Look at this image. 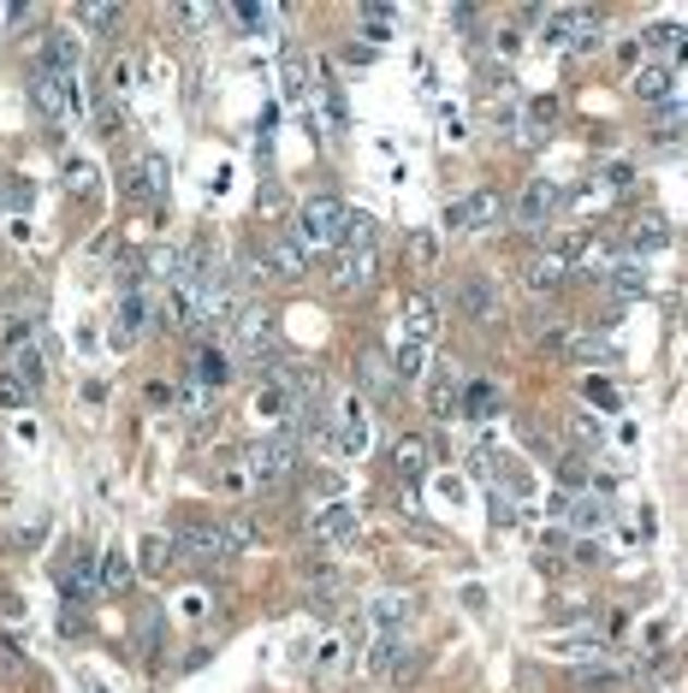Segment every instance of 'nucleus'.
Wrapping results in <instances>:
<instances>
[{"instance_id": "obj_1", "label": "nucleus", "mask_w": 688, "mask_h": 693, "mask_svg": "<svg viewBox=\"0 0 688 693\" xmlns=\"http://www.w3.org/2000/svg\"><path fill=\"white\" fill-rule=\"evenodd\" d=\"M291 238L303 243V250H333V243L345 238V202L339 196H309L303 208H297Z\"/></svg>"}, {"instance_id": "obj_2", "label": "nucleus", "mask_w": 688, "mask_h": 693, "mask_svg": "<svg viewBox=\"0 0 688 693\" xmlns=\"http://www.w3.org/2000/svg\"><path fill=\"white\" fill-rule=\"evenodd\" d=\"M297 445H303L297 433H274V439H255V445H250V457H244V462H250V481H255V486H286L291 474H297V457H303Z\"/></svg>"}, {"instance_id": "obj_3", "label": "nucleus", "mask_w": 688, "mask_h": 693, "mask_svg": "<svg viewBox=\"0 0 688 693\" xmlns=\"http://www.w3.org/2000/svg\"><path fill=\"white\" fill-rule=\"evenodd\" d=\"M558 208H564V190L552 184V179H534V184L517 190V202H510V220H517V231H546Z\"/></svg>"}, {"instance_id": "obj_4", "label": "nucleus", "mask_w": 688, "mask_h": 693, "mask_svg": "<svg viewBox=\"0 0 688 693\" xmlns=\"http://www.w3.org/2000/svg\"><path fill=\"white\" fill-rule=\"evenodd\" d=\"M498 214H505L498 190H469V196H457L451 208H445V231H493Z\"/></svg>"}, {"instance_id": "obj_5", "label": "nucleus", "mask_w": 688, "mask_h": 693, "mask_svg": "<svg viewBox=\"0 0 688 693\" xmlns=\"http://www.w3.org/2000/svg\"><path fill=\"white\" fill-rule=\"evenodd\" d=\"M179 546L196 557V563H232L238 546L226 539V527L220 522H202V515H191V522L179 527Z\"/></svg>"}, {"instance_id": "obj_6", "label": "nucleus", "mask_w": 688, "mask_h": 693, "mask_svg": "<svg viewBox=\"0 0 688 693\" xmlns=\"http://www.w3.org/2000/svg\"><path fill=\"white\" fill-rule=\"evenodd\" d=\"M31 48V65H36V77H60V72H77V36L72 31H43L36 42H24Z\"/></svg>"}, {"instance_id": "obj_7", "label": "nucleus", "mask_w": 688, "mask_h": 693, "mask_svg": "<svg viewBox=\"0 0 688 693\" xmlns=\"http://www.w3.org/2000/svg\"><path fill=\"white\" fill-rule=\"evenodd\" d=\"M564 279H576V267H570V250H564V243H541V250L529 255V273H522V284H529V296L534 291H558Z\"/></svg>"}, {"instance_id": "obj_8", "label": "nucleus", "mask_w": 688, "mask_h": 693, "mask_svg": "<svg viewBox=\"0 0 688 693\" xmlns=\"http://www.w3.org/2000/svg\"><path fill=\"white\" fill-rule=\"evenodd\" d=\"M36 107H43L48 119H60V125H72L77 107H84V95H77V72H60V77H36Z\"/></svg>"}, {"instance_id": "obj_9", "label": "nucleus", "mask_w": 688, "mask_h": 693, "mask_svg": "<svg viewBox=\"0 0 688 693\" xmlns=\"http://www.w3.org/2000/svg\"><path fill=\"white\" fill-rule=\"evenodd\" d=\"M333 445H339L345 457L369 451V410H362L350 391H345V403H333Z\"/></svg>"}, {"instance_id": "obj_10", "label": "nucleus", "mask_w": 688, "mask_h": 693, "mask_svg": "<svg viewBox=\"0 0 688 693\" xmlns=\"http://www.w3.org/2000/svg\"><path fill=\"white\" fill-rule=\"evenodd\" d=\"M374 279H381V250H339V262H333L339 291H369Z\"/></svg>"}, {"instance_id": "obj_11", "label": "nucleus", "mask_w": 688, "mask_h": 693, "mask_svg": "<svg viewBox=\"0 0 688 693\" xmlns=\"http://www.w3.org/2000/svg\"><path fill=\"white\" fill-rule=\"evenodd\" d=\"M309 534H315L321 546L345 551L350 539H357V510H350V504H321V510H315V522H309Z\"/></svg>"}, {"instance_id": "obj_12", "label": "nucleus", "mask_w": 688, "mask_h": 693, "mask_svg": "<svg viewBox=\"0 0 688 693\" xmlns=\"http://www.w3.org/2000/svg\"><path fill=\"white\" fill-rule=\"evenodd\" d=\"M457 308H463V320L498 315V284L487 273H463V279H457Z\"/></svg>"}, {"instance_id": "obj_13", "label": "nucleus", "mask_w": 688, "mask_h": 693, "mask_svg": "<svg viewBox=\"0 0 688 693\" xmlns=\"http://www.w3.org/2000/svg\"><path fill=\"white\" fill-rule=\"evenodd\" d=\"M434 332H439V303L427 291H410L403 296V338L410 344H434Z\"/></svg>"}, {"instance_id": "obj_14", "label": "nucleus", "mask_w": 688, "mask_h": 693, "mask_svg": "<svg viewBox=\"0 0 688 693\" xmlns=\"http://www.w3.org/2000/svg\"><path fill=\"white\" fill-rule=\"evenodd\" d=\"M267 267H274V279H303V273H309V250L286 231V238L267 243Z\"/></svg>"}, {"instance_id": "obj_15", "label": "nucleus", "mask_w": 688, "mask_h": 693, "mask_svg": "<svg viewBox=\"0 0 688 693\" xmlns=\"http://www.w3.org/2000/svg\"><path fill=\"white\" fill-rule=\"evenodd\" d=\"M315 101H321V131H345L350 107H345V89H339V77H333V72L315 77Z\"/></svg>"}, {"instance_id": "obj_16", "label": "nucleus", "mask_w": 688, "mask_h": 693, "mask_svg": "<svg viewBox=\"0 0 688 693\" xmlns=\"http://www.w3.org/2000/svg\"><path fill=\"white\" fill-rule=\"evenodd\" d=\"M393 469L403 486H415L427 474V439H415V433H403V439L393 445Z\"/></svg>"}, {"instance_id": "obj_17", "label": "nucleus", "mask_w": 688, "mask_h": 693, "mask_svg": "<svg viewBox=\"0 0 688 693\" xmlns=\"http://www.w3.org/2000/svg\"><path fill=\"white\" fill-rule=\"evenodd\" d=\"M137 569L148 581H160L172 569V534H143L137 539Z\"/></svg>"}, {"instance_id": "obj_18", "label": "nucleus", "mask_w": 688, "mask_h": 693, "mask_svg": "<svg viewBox=\"0 0 688 693\" xmlns=\"http://www.w3.org/2000/svg\"><path fill=\"white\" fill-rule=\"evenodd\" d=\"M576 24H582V7H552L546 12V31H541V48H570L576 42Z\"/></svg>"}, {"instance_id": "obj_19", "label": "nucleus", "mask_w": 688, "mask_h": 693, "mask_svg": "<svg viewBox=\"0 0 688 693\" xmlns=\"http://www.w3.org/2000/svg\"><path fill=\"white\" fill-rule=\"evenodd\" d=\"M369 622L381 634H398L403 622H410V599H403V593H381V599L369 605Z\"/></svg>"}, {"instance_id": "obj_20", "label": "nucleus", "mask_w": 688, "mask_h": 693, "mask_svg": "<svg viewBox=\"0 0 688 693\" xmlns=\"http://www.w3.org/2000/svg\"><path fill=\"white\" fill-rule=\"evenodd\" d=\"M605 284H612L617 303H636V296H647V267L641 262H617L612 273H605Z\"/></svg>"}, {"instance_id": "obj_21", "label": "nucleus", "mask_w": 688, "mask_h": 693, "mask_svg": "<svg viewBox=\"0 0 688 693\" xmlns=\"http://www.w3.org/2000/svg\"><path fill=\"white\" fill-rule=\"evenodd\" d=\"M422 374H427V344H410V338H398V350H393V379H398V386H415Z\"/></svg>"}, {"instance_id": "obj_22", "label": "nucleus", "mask_w": 688, "mask_h": 693, "mask_svg": "<svg viewBox=\"0 0 688 693\" xmlns=\"http://www.w3.org/2000/svg\"><path fill=\"white\" fill-rule=\"evenodd\" d=\"M457 386H463V368H457V362H434V368H427V403H434V410H445V403L457 398Z\"/></svg>"}, {"instance_id": "obj_23", "label": "nucleus", "mask_w": 688, "mask_h": 693, "mask_svg": "<svg viewBox=\"0 0 688 693\" xmlns=\"http://www.w3.org/2000/svg\"><path fill=\"white\" fill-rule=\"evenodd\" d=\"M357 368H362V386H369V398H381V403H386V398L398 391V379H393V368H386L381 350H369V356H362Z\"/></svg>"}, {"instance_id": "obj_24", "label": "nucleus", "mask_w": 688, "mask_h": 693, "mask_svg": "<svg viewBox=\"0 0 688 693\" xmlns=\"http://www.w3.org/2000/svg\"><path fill=\"white\" fill-rule=\"evenodd\" d=\"M12 379H24V386H43V379H48V362H43V350H36V344H24V350H12Z\"/></svg>"}, {"instance_id": "obj_25", "label": "nucleus", "mask_w": 688, "mask_h": 693, "mask_svg": "<svg viewBox=\"0 0 688 693\" xmlns=\"http://www.w3.org/2000/svg\"><path fill=\"white\" fill-rule=\"evenodd\" d=\"M636 95H641V101H665V95H671V65H641V72H636Z\"/></svg>"}, {"instance_id": "obj_26", "label": "nucleus", "mask_w": 688, "mask_h": 693, "mask_svg": "<svg viewBox=\"0 0 688 693\" xmlns=\"http://www.w3.org/2000/svg\"><path fill=\"white\" fill-rule=\"evenodd\" d=\"M570 527H576V534H600V527H605V504H600V498H570Z\"/></svg>"}, {"instance_id": "obj_27", "label": "nucleus", "mask_w": 688, "mask_h": 693, "mask_svg": "<svg viewBox=\"0 0 688 693\" xmlns=\"http://www.w3.org/2000/svg\"><path fill=\"white\" fill-rule=\"evenodd\" d=\"M564 356H570V362H617V350L612 344H605V338H564Z\"/></svg>"}, {"instance_id": "obj_28", "label": "nucleus", "mask_w": 688, "mask_h": 693, "mask_svg": "<svg viewBox=\"0 0 688 693\" xmlns=\"http://www.w3.org/2000/svg\"><path fill=\"white\" fill-rule=\"evenodd\" d=\"M463 410H469V421H493L498 415V386H481L475 379V386L463 391Z\"/></svg>"}, {"instance_id": "obj_29", "label": "nucleus", "mask_w": 688, "mask_h": 693, "mask_svg": "<svg viewBox=\"0 0 688 693\" xmlns=\"http://www.w3.org/2000/svg\"><path fill=\"white\" fill-rule=\"evenodd\" d=\"M403 658H410V652H403V641H398V634H381V641H374V658H369V670H398V664Z\"/></svg>"}, {"instance_id": "obj_30", "label": "nucleus", "mask_w": 688, "mask_h": 693, "mask_svg": "<svg viewBox=\"0 0 688 693\" xmlns=\"http://www.w3.org/2000/svg\"><path fill=\"white\" fill-rule=\"evenodd\" d=\"M647 42L665 53V60H688V31H677V24H659V31L647 36Z\"/></svg>"}, {"instance_id": "obj_31", "label": "nucleus", "mask_w": 688, "mask_h": 693, "mask_svg": "<svg viewBox=\"0 0 688 693\" xmlns=\"http://www.w3.org/2000/svg\"><path fill=\"white\" fill-rule=\"evenodd\" d=\"M600 36H605V12L588 7L582 24H576V42H570V48H576V53H593V48H600Z\"/></svg>"}, {"instance_id": "obj_32", "label": "nucleus", "mask_w": 688, "mask_h": 693, "mask_svg": "<svg viewBox=\"0 0 688 693\" xmlns=\"http://www.w3.org/2000/svg\"><path fill=\"white\" fill-rule=\"evenodd\" d=\"M96 581H101V587H107V593H119V587H131V569H125V557H119V551H107V557H101V563H96Z\"/></svg>"}, {"instance_id": "obj_33", "label": "nucleus", "mask_w": 688, "mask_h": 693, "mask_svg": "<svg viewBox=\"0 0 688 693\" xmlns=\"http://www.w3.org/2000/svg\"><path fill=\"white\" fill-rule=\"evenodd\" d=\"M191 379H202V386H214V391H220L232 374H226V356H220V350H202V356H196V374H191Z\"/></svg>"}, {"instance_id": "obj_34", "label": "nucleus", "mask_w": 688, "mask_h": 693, "mask_svg": "<svg viewBox=\"0 0 688 693\" xmlns=\"http://www.w3.org/2000/svg\"><path fill=\"white\" fill-rule=\"evenodd\" d=\"M665 243H671V226L659 220V214H647V220L636 226V250H647V255H653V250H665Z\"/></svg>"}, {"instance_id": "obj_35", "label": "nucleus", "mask_w": 688, "mask_h": 693, "mask_svg": "<svg viewBox=\"0 0 688 693\" xmlns=\"http://www.w3.org/2000/svg\"><path fill=\"white\" fill-rule=\"evenodd\" d=\"M77 24H89V31H119V7L113 0H89V7H77Z\"/></svg>"}, {"instance_id": "obj_36", "label": "nucleus", "mask_w": 688, "mask_h": 693, "mask_svg": "<svg viewBox=\"0 0 688 693\" xmlns=\"http://www.w3.org/2000/svg\"><path fill=\"white\" fill-rule=\"evenodd\" d=\"M137 190H143V196H160V190H167V160H160V155H148L137 167Z\"/></svg>"}, {"instance_id": "obj_37", "label": "nucleus", "mask_w": 688, "mask_h": 693, "mask_svg": "<svg viewBox=\"0 0 688 693\" xmlns=\"http://www.w3.org/2000/svg\"><path fill=\"white\" fill-rule=\"evenodd\" d=\"M232 19L244 24V31H274V24H279V7H232Z\"/></svg>"}, {"instance_id": "obj_38", "label": "nucleus", "mask_w": 688, "mask_h": 693, "mask_svg": "<svg viewBox=\"0 0 688 693\" xmlns=\"http://www.w3.org/2000/svg\"><path fill=\"white\" fill-rule=\"evenodd\" d=\"M143 320H148V303L143 296H125V303H119V338H131Z\"/></svg>"}, {"instance_id": "obj_39", "label": "nucleus", "mask_w": 688, "mask_h": 693, "mask_svg": "<svg viewBox=\"0 0 688 693\" xmlns=\"http://www.w3.org/2000/svg\"><path fill=\"white\" fill-rule=\"evenodd\" d=\"M184 410H191V415H208V410H214V386H202V379H184Z\"/></svg>"}, {"instance_id": "obj_40", "label": "nucleus", "mask_w": 688, "mask_h": 693, "mask_svg": "<svg viewBox=\"0 0 688 693\" xmlns=\"http://www.w3.org/2000/svg\"><path fill=\"white\" fill-rule=\"evenodd\" d=\"M31 202H36V190L24 184V179H12L7 190H0V208H12V214H24V208H31Z\"/></svg>"}, {"instance_id": "obj_41", "label": "nucleus", "mask_w": 688, "mask_h": 693, "mask_svg": "<svg viewBox=\"0 0 688 693\" xmlns=\"http://www.w3.org/2000/svg\"><path fill=\"white\" fill-rule=\"evenodd\" d=\"M96 119H101L107 137H113V131L125 125V113H119V95H96Z\"/></svg>"}, {"instance_id": "obj_42", "label": "nucleus", "mask_w": 688, "mask_h": 693, "mask_svg": "<svg viewBox=\"0 0 688 693\" xmlns=\"http://www.w3.org/2000/svg\"><path fill=\"white\" fill-rule=\"evenodd\" d=\"M410 255H415V267H434V262H439V243H434V231H415V238H410Z\"/></svg>"}, {"instance_id": "obj_43", "label": "nucleus", "mask_w": 688, "mask_h": 693, "mask_svg": "<svg viewBox=\"0 0 688 693\" xmlns=\"http://www.w3.org/2000/svg\"><path fill=\"white\" fill-rule=\"evenodd\" d=\"M0 403H31V386H24V379H12V374H0Z\"/></svg>"}, {"instance_id": "obj_44", "label": "nucleus", "mask_w": 688, "mask_h": 693, "mask_svg": "<svg viewBox=\"0 0 688 693\" xmlns=\"http://www.w3.org/2000/svg\"><path fill=\"white\" fill-rule=\"evenodd\" d=\"M558 481L570 486V493H576V486H588V469H582V457H564V462H558Z\"/></svg>"}, {"instance_id": "obj_45", "label": "nucleus", "mask_w": 688, "mask_h": 693, "mask_svg": "<svg viewBox=\"0 0 688 693\" xmlns=\"http://www.w3.org/2000/svg\"><path fill=\"white\" fill-rule=\"evenodd\" d=\"M65 179H72V190H89L96 184V167L89 160H65Z\"/></svg>"}, {"instance_id": "obj_46", "label": "nucleus", "mask_w": 688, "mask_h": 693, "mask_svg": "<svg viewBox=\"0 0 688 693\" xmlns=\"http://www.w3.org/2000/svg\"><path fill=\"white\" fill-rule=\"evenodd\" d=\"M350 658V652L339 646V641H327V652H321V664H327V670H339V664Z\"/></svg>"}]
</instances>
